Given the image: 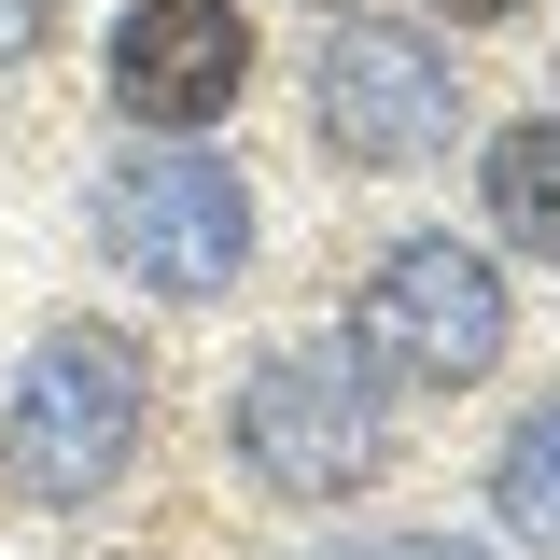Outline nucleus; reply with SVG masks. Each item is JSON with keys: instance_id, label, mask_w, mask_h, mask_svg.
Returning a JSON list of instances; mask_svg holds the SVG:
<instances>
[{"instance_id": "nucleus-6", "label": "nucleus", "mask_w": 560, "mask_h": 560, "mask_svg": "<svg viewBox=\"0 0 560 560\" xmlns=\"http://www.w3.org/2000/svg\"><path fill=\"white\" fill-rule=\"evenodd\" d=\"M253 70H267V43H253L238 0H127L113 43H98V98L154 140H197L253 98Z\"/></svg>"}, {"instance_id": "nucleus-11", "label": "nucleus", "mask_w": 560, "mask_h": 560, "mask_svg": "<svg viewBox=\"0 0 560 560\" xmlns=\"http://www.w3.org/2000/svg\"><path fill=\"white\" fill-rule=\"evenodd\" d=\"M504 14H533V0H420V28H504Z\"/></svg>"}, {"instance_id": "nucleus-10", "label": "nucleus", "mask_w": 560, "mask_h": 560, "mask_svg": "<svg viewBox=\"0 0 560 560\" xmlns=\"http://www.w3.org/2000/svg\"><path fill=\"white\" fill-rule=\"evenodd\" d=\"M337 560H490V547H448V533H350Z\"/></svg>"}, {"instance_id": "nucleus-5", "label": "nucleus", "mask_w": 560, "mask_h": 560, "mask_svg": "<svg viewBox=\"0 0 560 560\" xmlns=\"http://www.w3.org/2000/svg\"><path fill=\"white\" fill-rule=\"evenodd\" d=\"M98 253L154 294V308H224L238 280H253V168L238 154H210V140H154L127 168H98Z\"/></svg>"}, {"instance_id": "nucleus-4", "label": "nucleus", "mask_w": 560, "mask_h": 560, "mask_svg": "<svg viewBox=\"0 0 560 560\" xmlns=\"http://www.w3.org/2000/svg\"><path fill=\"white\" fill-rule=\"evenodd\" d=\"M337 337L378 378V407H463V393H490V364L518 350V294H504V267L477 238H434L420 224V238H393L364 267Z\"/></svg>"}, {"instance_id": "nucleus-8", "label": "nucleus", "mask_w": 560, "mask_h": 560, "mask_svg": "<svg viewBox=\"0 0 560 560\" xmlns=\"http://www.w3.org/2000/svg\"><path fill=\"white\" fill-rule=\"evenodd\" d=\"M490 518H504V547L560 560V378L504 420V448H490Z\"/></svg>"}, {"instance_id": "nucleus-1", "label": "nucleus", "mask_w": 560, "mask_h": 560, "mask_svg": "<svg viewBox=\"0 0 560 560\" xmlns=\"http://www.w3.org/2000/svg\"><path fill=\"white\" fill-rule=\"evenodd\" d=\"M154 448V337L113 308H57L0 378V504L14 518H98Z\"/></svg>"}, {"instance_id": "nucleus-2", "label": "nucleus", "mask_w": 560, "mask_h": 560, "mask_svg": "<svg viewBox=\"0 0 560 560\" xmlns=\"http://www.w3.org/2000/svg\"><path fill=\"white\" fill-rule=\"evenodd\" d=\"M294 113L323 140V168H350V183H420V168H448L477 84L448 57V28H420V14H323V43L294 70Z\"/></svg>"}, {"instance_id": "nucleus-13", "label": "nucleus", "mask_w": 560, "mask_h": 560, "mask_svg": "<svg viewBox=\"0 0 560 560\" xmlns=\"http://www.w3.org/2000/svg\"><path fill=\"white\" fill-rule=\"evenodd\" d=\"M113 560H140V547H113Z\"/></svg>"}, {"instance_id": "nucleus-7", "label": "nucleus", "mask_w": 560, "mask_h": 560, "mask_svg": "<svg viewBox=\"0 0 560 560\" xmlns=\"http://www.w3.org/2000/svg\"><path fill=\"white\" fill-rule=\"evenodd\" d=\"M477 210L518 267H560V113H518L477 140Z\"/></svg>"}, {"instance_id": "nucleus-12", "label": "nucleus", "mask_w": 560, "mask_h": 560, "mask_svg": "<svg viewBox=\"0 0 560 560\" xmlns=\"http://www.w3.org/2000/svg\"><path fill=\"white\" fill-rule=\"evenodd\" d=\"M308 14H364V0H308Z\"/></svg>"}, {"instance_id": "nucleus-3", "label": "nucleus", "mask_w": 560, "mask_h": 560, "mask_svg": "<svg viewBox=\"0 0 560 560\" xmlns=\"http://www.w3.org/2000/svg\"><path fill=\"white\" fill-rule=\"evenodd\" d=\"M224 448H238V477L267 490V504H364L378 463H393V407H378V378L350 364L337 323H294L238 364V393H224Z\"/></svg>"}, {"instance_id": "nucleus-9", "label": "nucleus", "mask_w": 560, "mask_h": 560, "mask_svg": "<svg viewBox=\"0 0 560 560\" xmlns=\"http://www.w3.org/2000/svg\"><path fill=\"white\" fill-rule=\"evenodd\" d=\"M43 43H57V0H0V84L43 57Z\"/></svg>"}]
</instances>
